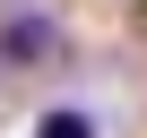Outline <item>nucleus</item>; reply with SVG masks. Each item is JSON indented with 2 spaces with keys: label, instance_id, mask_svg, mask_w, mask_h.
<instances>
[{
  "label": "nucleus",
  "instance_id": "nucleus-1",
  "mask_svg": "<svg viewBox=\"0 0 147 138\" xmlns=\"http://www.w3.org/2000/svg\"><path fill=\"white\" fill-rule=\"evenodd\" d=\"M52 43H61V26H52L43 9H18L9 26H0V60H9V69H43Z\"/></svg>",
  "mask_w": 147,
  "mask_h": 138
},
{
  "label": "nucleus",
  "instance_id": "nucleus-2",
  "mask_svg": "<svg viewBox=\"0 0 147 138\" xmlns=\"http://www.w3.org/2000/svg\"><path fill=\"white\" fill-rule=\"evenodd\" d=\"M26 138H104V129H95V112H87V104H43Z\"/></svg>",
  "mask_w": 147,
  "mask_h": 138
}]
</instances>
